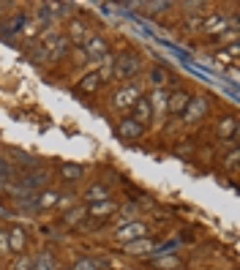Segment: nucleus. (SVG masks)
<instances>
[{"label":"nucleus","instance_id":"nucleus-1","mask_svg":"<svg viewBox=\"0 0 240 270\" xmlns=\"http://www.w3.org/2000/svg\"><path fill=\"white\" fill-rule=\"evenodd\" d=\"M137 71H139V58H137L134 52L117 55V60L112 63V76H115V79H131Z\"/></svg>","mask_w":240,"mask_h":270},{"label":"nucleus","instance_id":"nucleus-2","mask_svg":"<svg viewBox=\"0 0 240 270\" xmlns=\"http://www.w3.org/2000/svg\"><path fill=\"white\" fill-rule=\"evenodd\" d=\"M44 44H47V52H49V60H63L69 55V38L63 33H52V35H44Z\"/></svg>","mask_w":240,"mask_h":270},{"label":"nucleus","instance_id":"nucleus-3","mask_svg":"<svg viewBox=\"0 0 240 270\" xmlns=\"http://www.w3.org/2000/svg\"><path fill=\"white\" fill-rule=\"evenodd\" d=\"M139 88L137 85H129V88H123V90H117L115 93V99H112V106L115 109H131V106L137 104V99H139Z\"/></svg>","mask_w":240,"mask_h":270},{"label":"nucleus","instance_id":"nucleus-4","mask_svg":"<svg viewBox=\"0 0 240 270\" xmlns=\"http://www.w3.org/2000/svg\"><path fill=\"white\" fill-rule=\"evenodd\" d=\"M90 35H93V33H90V28L85 22H79V19H71V22H69V35H66V38H69V44L85 47Z\"/></svg>","mask_w":240,"mask_h":270},{"label":"nucleus","instance_id":"nucleus-5","mask_svg":"<svg viewBox=\"0 0 240 270\" xmlns=\"http://www.w3.org/2000/svg\"><path fill=\"white\" fill-rule=\"evenodd\" d=\"M205 112H207V101L205 99H194L191 96L188 106L183 109V120H186L188 126H194V123H199V120L205 118Z\"/></svg>","mask_w":240,"mask_h":270},{"label":"nucleus","instance_id":"nucleus-6","mask_svg":"<svg viewBox=\"0 0 240 270\" xmlns=\"http://www.w3.org/2000/svg\"><path fill=\"white\" fill-rule=\"evenodd\" d=\"M85 55L88 58H93V60H104L106 55H109V44H106V38H101V35H90L88 38V44H85Z\"/></svg>","mask_w":240,"mask_h":270},{"label":"nucleus","instance_id":"nucleus-7","mask_svg":"<svg viewBox=\"0 0 240 270\" xmlns=\"http://www.w3.org/2000/svg\"><path fill=\"white\" fill-rule=\"evenodd\" d=\"M188 101H191V96L186 90H172V93H167V112L170 115H183Z\"/></svg>","mask_w":240,"mask_h":270},{"label":"nucleus","instance_id":"nucleus-8","mask_svg":"<svg viewBox=\"0 0 240 270\" xmlns=\"http://www.w3.org/2000/svg\"><path fill=\"white\" fill-rule=\"evenodd\" d=\"M131 109H134V120L142 126V129H145V126L153 120V109H150V101H147V96H139V99H137V104L131 106Z\"/></svg>","mask_w":240,"mask_h":270},{"label":"nucleus","instance_id":"nucleus-9","mask_svg":"<svg viewBox=\"0 0 240 270\" xmlns=\"http://www.w3.org/2000/svg\"><path fill=\"white\" fill-rule=\"evenodd\" d=\"M115 131H117V136H120V139H137V136H139L145 129H142L134 118H123L120 123H117Z\"/></svg>","mask_w":240,"mask_h":270},{"label":"nucleus","instance_id":"nucleus-10","mask_svg":"<svg viewBox=\"0 0 240 270\" xmlns=\"http://www.w3.org/2000/svg\"><path fill=\"white\" fill-rule=\"evenodd\" d=\"M145 235H147L145 224H129V227H123V229L115 232L117 240H131V237H145Z\"/></svg>","mask_w":240,"mask_h":270},{"label":"nucleus","instance_id":"nucleus-11","mask_svg":"<svg viewBox=\"0 0 240 270\" xmlns=\"http://www.w3.org/2000/svg\"><path fill=\"white\" fill-rule=\"evenodd\" d=\"M147 101H150L153 115H164V112H167V90L164 88H156V93L147 96Z\"/></svg>","mask_w":240,"mask_h":270},{"label":"nucleus","instance_id":"nucleus-12","mask_svg":"<svg viewBox=\"0 0 240 270\" xmlns=\"http://www.w3.org/2000/svg\"><path fill=\"white\" fill-rule=\"evenodd\" d=\"M25 25H28V17H25V14H19V17H14V19H8V22H3L0 33H3V35H14V33H19V30L25 33Z\"/></svg>","mask_w":240,"mask_h":270},{"label":"nucleus","instance_id":"nucleus-13","mask_svg":"<svg viewBox=\"0 0 240 270\" xmlns=\"http://www.w3.org/2000/svg\"><path fill=\"white\" fill-rule=\"evenodd\" d=\"M25 248V229L11 227L8 229V251H22Z\"/></svg>","mask_w":240,"mask_h":270},{"label":"nucleus","instance_id":"nucleus-14","mask_svg":"<svg viewBox=\"0 0 240 270\" xmlns=\"http://www.w3.org/2000/svg\"><path fill=\"white\" fill-rule=\"evenodd\" d=\"M202 28L210 30V33H216V30H224V28H227V17H224L221 11H216V14H210V17L202 22Z\"/></svg>","mask_w":240,"mask_h":270},{"label":"nucleus","instance_id":"nucleus-15","mask_svg":"<svg viewBox=\"0 0 240 270\" xmlns=\"http://www.w3.org/2000/svg\"><path fill=\"white\" fill-rule=\"evenodd\" d=\"M115 202H109V200H104V202H93V205H90L88 207V213H90V216H109V213H115Z\"/></svg>","mask_w":240,"mask_h":270},{"label":"nucleus","instance_id":"nucleus-16","mask_svg":"<svg viewBox=\"0 0 240 270\" xmlns=\"http://www.w3.org/2000/svg\"><path fill=\"white\" fill-rule=\"evenodd\" d=\"M218 136L235 139V136H238V118H224L221 123H218Z\"/></svg>","mask_w":240,"mask_h":270},{"label":"nucleus","instance_id":"nucleus-17","mask_svg":"<svg viewBox=\"0 0 240 270\" xmlns=\"http://www.w3.org/2000/svg\"><path fill=\"white\" fill-rule=\"evenodd\" d=\"M30 60L33 63H38V66H44V63H49V52H47V44H35V47H30Z\"/></svg>","mask_w":240,"mask_h":270},{"label":"nucleus","instance_id":"nucleus-18","mask_svg":"<svg viewBox=\"0 0 240 270\" xmlns=\"http://www.w3.org/2000/svg\"><path fill=\"white\" fill-rule=\"evenodd\" d=\"M60 175H63L66 180H79V177L85 175V167H79V164H60Z\"/></svg>","mask_w":240,"mask_h":270},{"label":"nucleus","instance_id":"nucleus-19","mask_svg":"<svg viewBox=\"0 0 240 270\" xmlns=\"http://www.w3.org/2000/svg\"><path fill=\"white\" fill-rule=\"evenodd\" d=\"M58 200H60L58 191H44V194L35 197V210H38V207H52V205H58Z\"/></svg>","mask_w":240,"mask_h":270},{"label":"nucleus","instance_id":"nucleus-20","mask_svg":"<svg viewBox=\"0 0 240 270\" xmlns=\"http://www.w3.org/2000/svg\"><path fill=\"white\" fill-rule=\"evenodd\" d=\"M99 85H101V79H99V74H85L82 76V82H79V90L82 93H93V90H99Z\"/></svg>","mask_w":240,"mask_h":270},{"label":"nucleus","instance_id":"nucleus-21","mask_svg":"<svg viewBox=\"0 0 240 270\" xmlns=\"http://www.w3.org/2000/svg\"><path fill=\"white\" fill-rule=\"evenodd\" d=\"M150 79L156 82V88H164V85L170 82V71L158 66V68H153V71H150Z\"/></svg>","mask_w":240,"mask_h":270},{"label":"nucleus","instance_id":"nucleus-22","mask_svg":"<svg viewBox=\"0 0 240 270\" xmlns=\"http://www.w3.org/2000/svg\"><path fill=\"white\" fill-rule=\"evenodd\" d=\"M88 200H90V202H104V200H106V188H104V186H93V188L88 191Z\"/></svg>","mask_w":240,"mask_h":270},{"label":"nucleus","instance_id":"nucleus-23","mask_svg":"<svg viewBox=\"0 0 240 270\" xmlns=\"http://www.w3.org/2000/svg\"><path fill=\"white\" fill-rule=\"evenodd\" d=\"M85 213H88V207H82V205H79V207H74V210H71L69 216H66V221H69V224H79V221H82V216H85Z\"/></svg>","mask_w":240,"mask_h":270},{"label":"nucleus","instance_id":"nucleus-24","mask_svg":"<svg viewBox=\"0 0 240 270\" xmlns=\"http://www.w3.org/2000/svg\"><path fill=\"white\" fill-rule=\"evenodd\" d=\"M35 270H55V262L47 257V254H41V257H38V268Z\"/></svg>","mask_w":240,"mask_h":270},{"label":"nucleus","instance_id":"nucleus-25","mask_svg":"<svg viewBox=\"0 0 240 270\" xmlns=\"http://www.w3.org/2000/svg\"><path fill=\"white\" fill-rule=\"evenodd\" d=\"M74 270H99V265L90 262V259H79V262L74 265Z\"/></svg>","mask_w":240,"mask_h":270},{"label":"nucleus","instance_id":"nucleus-26","mask_svg":"<svg viewBox=\"0 0 240 270\" xmlns=\"http://www.w3.org/2000/svg\"><path fill=\"white\" fill-rule=\"evenodd\" d=\"M11 270H33V265H30V259L28 257H19L17 262H14V268Z\"/></svg>","mask_w":240,"mask_h":270},{"label":"nucleus","instance_id":"nucleus-27","mask_svg":"<svg viewBox=\"0 0 240 270\" xmlns=\"http://www.w3.org/2000/svg\"><path fill=\"white\" fill-rule=\"evenodd\" d=\"M238 156H240L238 150H232V153L227 156V161H224V164H227V169H235V167H238Z\"/></svg>","mask_w":240,"mask_h":270},{"label":"nucleus","instance_id":"nucleus-28","mask_svg":"<svg viewBox=\"0 0 240 270\" xmlns=\"http://www.w3.org/2000/svg\"><path fill=\"white\" fill-rule=\"evenodd\" d=\"M186 28L188 30H199V28H202V19H199V17H188L186 19Z\"/></svg>","mask_w":240,"mask_h":270},{"label":"nucleus","instance_id":"nucleus-29","mask_svg":"<svg viewBox=\"0 0 240 270\" xmlns=\"http://www.w3.org/2000/svg\"><path fill=\"white\" fill-rule=\"evenodd\" d=\"M8 251V235L0 229V254H6Z\"/></svg>","mask_w":240,"mask_h":270}]
</instances>
